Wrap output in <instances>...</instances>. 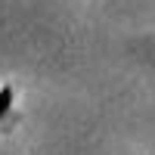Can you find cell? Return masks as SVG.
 Returning a JSON list of instances; mask_svg holds the SVG:
<instances>
[{"label": "cell", "mask_w": 155, "mask_h": 155, "mask_svg": "<svg viewBox=\"0 0 155 155\" xmlns=\"http://www.w3.org/2000/svg\"><path fill=\"white\" fill-rule=\"evenodd\" d=\"M16 96H19L16 84H9V81H3V84H0V130H3V127L9 124L12 112H16Z\"/></svg>", "instance_id": "cell-1"}]
</instances>
